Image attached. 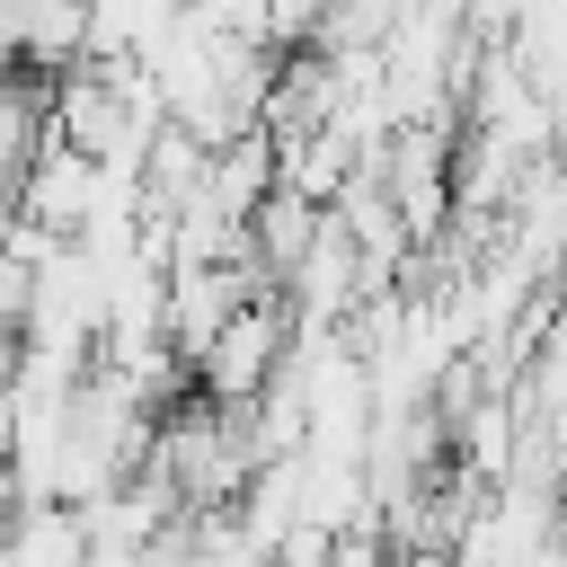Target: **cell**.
<instances>
[{"label":"cell","mask_w":567,"mask_h":567,"mask_svg":"<svg viewBox=\"0 0 567 567\" xmlns=\"http://www.w3.org/2000/svg\"><path fill=\"white\" fill-rule=\"evenodd\" d=\"M284 337H292V310L266 292V301H248L186 372H195V390H204L213 408H257V399L284 381Z\"/></svg>","instance_id":"obj_1"}]
</instances>
